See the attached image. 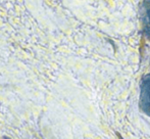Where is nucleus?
I'll return each instance as SVG.
<instances>
[{
	"instance_id": "1",
	"label": "nucleus",
	"mask_w": 150,
	"mask_h": 139,
	"mask_svg": "<svg viewBox=\"0 0 150 139\" xmlns=\"http://www.w3.org/2000/svg\"><path fill=\"white\" fill-rule=\"evenodd\" d=\"M144 44H145V40L144 38L141 39V42H140V52H141V55H143V48H144Z\"/></svg>"
},
{
	"instance_id": "3",
	"label": "nucleus",
	"mask_w": 150,
	"mask_h": 139,
	"mask_svg": "<svg viewBox=\"0 0 150 139\" xmlns=\"http://www.w3.org/2000/svg\"><path fill=\"white\" fill-rule=\"evenodd\" d=\"M3 139H10V138L7 137V136H3Z\"/></svg>"
},
{
	"instance_id": "2",
	"label": "nucleus",
	"mask_w": 150,
	"mask_h": 139,
	"mask_svg": "<svg viewBox=\"0 0 150 139\" xmlns=\"http://www.w3.org/2000/svg\"><path fill=\"white\" fill-rule=\"evenodd\" d=\"M115 134H117V138H119V139H124V138H122V136L120 135V134L119 133V132H117V133H115Z\"/></svg>"
}]
</instances>
